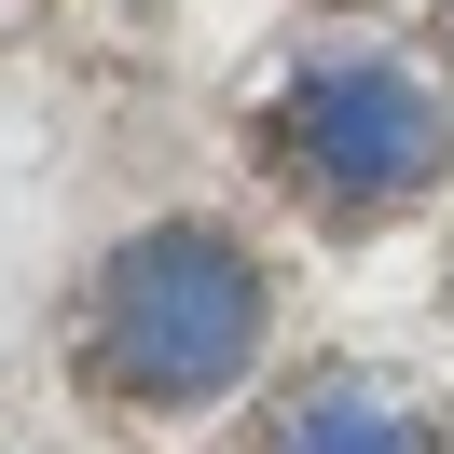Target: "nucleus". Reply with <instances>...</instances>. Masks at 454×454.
<instances>
[{
	"instance_id": "4",
	"label": "nucleus",
	"mask_w": 454,
	"mask_h": 454,
	"mask_svg": "<svg viewBox=\"0 0 454 454\" xmlns=\"http://www.w3.org/2000/svg\"><path fill=\"white\" fill-rule=\"evenodd\" d=\"M441 14H454V0H441Z\"/></svg>"
},
{
	"instance_id": "1",
	"label": "nucleus",
	"mask_w": 454,
	"mask_h": 454,
	"mask_svg": "<svg viewBox=\"0 0 454 454\" xmlns=\"http://www.w3.org/2000/svg\"><path fill=\"white\" fill-rule=\"evenodd\" d=\"M248 152L303 221L372 234L454 179V97L413 69V42L372 14H303L248 97Z\"/></svg>"
},
{
	"instance_id": "3",
	"label": "nucleus",
	"mask_w": 454,
	"mask_h": 454,
	"mask_svg": "<svg viewBox=\"0 0 454 454\" xmlns=\"http://www.w3.org/2000/svg\"><path fill=\"white\" fill-rule=\"evenodd\" d=\"M262 454H454V413L386 358H317L303 386H276Z\"/></svg>"
},
{
	"instance_id": "2",
	"label": "nucleus",
	"mask_w": 454,
	"mask_h": 454,
	"mask_svg": "<svg viewBox=\"0 0 454 454\" xmlns=\"http://www.w3.org/2000/svg\"><path fill=\"white\" fill-rule=\"evenodd\" d=\"M262 262L207 221H138L69 303V372L111 413H207L262 372Z\"/></svg>"
}]
</instances>
